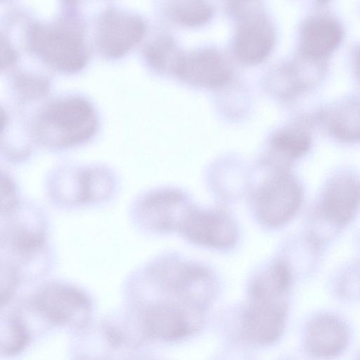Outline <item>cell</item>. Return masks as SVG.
Here are the masks:
<instances>
[{"instance_id": "6da1fadb", "label": "cell", "mask_w": 360, "mask_h": 360, "mask_svg": "<svg viewBox=\"0 0 360 360\" xmlns=\"http://www.w3.org/2000/svg\"><path fill=\"white\" fill-rule=\"evenodd\" d=\"M28 125L36 147L63 153L94 140L101 129V117L89 97L68 91L49 96L32 109Z\"/></svg>"}, {"instance_id": "7a4b0ae2", "label": "cell", "mask_w": 360, "mask_h": 360, "mask_svg": "<svg viewBox=\"0 0 360 360\" xmlns=\"http://www.w3.org/2000/svg\"><path fill=\"white\" fill-rule=\"evenodd\" d=\"M44 186L52 203L74 208L110 200L117 192L119 179L105 164L65 162L48 172Z\"/></svg>"}, {"instance_id": "3957f363", "label": "cell", "mask_w": 360, "mask_h": 360, "mask_svg": "<svg viewBox=\"0 0 360 360\" xmlns=\"http://www.w3.org/2000/svg\"><path fill=\"white\" fill-rule=\"evenodd\" d=\"M288 292L266 271L252 281L250 302L241 318L242 333L248 341L265 345L280 338L287 316Z\"/></svg>"}, {"instance_id": "277c9868", "label": "cell", "mask_w": 360, "mask_h": 360, "mask_svg": "<svg viewBox=\"0 0 360 360\" xmlns=\"http://www.w3.org/2000/svg\"><path fill=\"white\" fill-rule=\"evenodd\" d=\"M44 321L80 330L86 328L93 314V303L82 289L70 283L53 281L40 287L28 304Z\"/></svg>"}, {"instance_id": "5b68a950", "label": "cell", "mask_w": 360, "mask_h": 360, "mask_svg": "<svg viewBox=\"0 0 360 360\" xmlns=\"http://www.w3.org/2000/svg\"><path fill=\"white\" fill-rule=\"evenodd\" d=\"M194 209L188 197L173 188H155L138 195L131 202L130 216L146 229L181 232Z\"/></svg>"}, {"instance_id": "8992f818", "label": "cell", "mask_w": 360, "mask_h": 360, "mask_svg": "<svg viewBox=\"0 0 360 360\" xmlns=\"http://www.w3.org/2000/svg\"><path fill=\"white\" fill-rule=\"evenodd\" d=\"M1 218V248L6 253L27 260L41 252L45 243V217L37 205L21 198Z\"/></svg>"}, {"instance_id": "52a82bcc", "label": "cell", "mask_w": 360, "mask_h": 360, "mask_svg": "<svg viewBox=\"0 0 360 360\" xmlns=\"http://www.w3.org/2000/svg\"><path fill=\"white\" fill-rule=\"evenodd\" d=\"M202 309L186 304L159 301L136 307L135 312L146 338L172 341L197 330Z\"/></svg>"}, {"instance_id": "ba28073f", "label": "cell", "mask_w": 360, "mask_h": 360, "mask_svg": "<svg viewBox=\"0 0 360 360\" xmlns=\"http://www.w3.org/2000/svg\"><path fill=\"white\" fill-rule=\"evenodd\" d=\"M148 281L182 302L202 308L213 292L210 275L200 267L174 262H160L146 274Z\"/></svg>"}, {"instance_id": "9c48e42d", "label": "cell", "mask_w": 360, "mask_h": 360, "mask_svg": "<svg viewBox=\"0 0 360 360\" xmlns=\"http://www.w3.org/2000/svg\"><path fill=\"white\" fill-rule=\"evenodd\" d=\"M256 209L261 221L271 227L288 223L299 210L302 190L289 174L278 171L267 176L256 193Z\"/></svg>"}, {"instance_id": "30bf717a", "label": "cell", "mask_w": 360, "mask_h": 360, "mask_svg": "<svg viewBox=\"0 0 360 360\" xmlns=\"http://www.w3.org/2000/svg\"><path fill=\"white\" fill-rule=\"evenodd\" d=\"M33 49L51 69L64 75L83 70L88 57L79 36L63 27L38 26L32 32Z\"/></svg>"}, {"instance_id": "8fae6325", "label": "cell", "mask_w": 360, "mask_h": 360, "mask_svg": "<svg viewBox=\"0 0 360 360\" xmlns=\"http://www.w3.org/2000/svg\"><path fill=\"white\" fill-rule=\"evenodd\" d=\"M176 76L193 86L217 88L230 81L232 70L219 51L206 48L184 55Z\"/></svg>"}, {"instance_id": "7c38bea8", "label": "cell", "mask_w": 360, "mask_h": 360, "mask_svg": "<svg viewBox=\"0 0 360 360\" xmlns=\"http://www.w3.org/2000/svg\"><path fill=\"white\" fill-rule=\"evenodd\" d=\"M238 20L234 42L236 57L246 65L263 62L271 53L275 44V33L271 24L262 11Z\"/></svg>"}, {"instance_id": "4fadbf2b", "label": "cell", "mask_w": 360, "mask_h": 360, "mask_svg": "<svg viewBox=\"0 0 360 360\" xmlns=\"http://www.w3.org/2000/svg\"><path fill=\"white\" fill-rule=\"evenodd\" d=\"M1 158L18 165L29 160L36 147L30 132L28 112L8 103L1 105Z\"/></svg>"}, {"instance_id": "5bb4252c", "label": "cell", "mask_w": 360, "mask_h": 360, "mask_svg": "<svg viewBox=\"0 0 360 360\" xmlns=\"http://www.w3.org/2000/svg\"><path fill=\"white\" fill-rule=\"evenodd\" d=\"M349 331L338 316L323 313L309 323L304 335V347L311 356L330 358L342 353L347 347Z\"/></svg>"}, {"instance_id": "9a60e30c", "label": "cell", "mask_w": 360, "mask_h": 360, "mask_svg": "<svg viewBox=\"0 0 360 360\" xmlns=\"http://www.w3.org/2000/svg\"><path fill=\"white\" fill-rule=\"evenodd\" d=\"M181 232L195 243L217 248L231 247L237 239L235 224L220 211L194 210Z\"/></svg>"}, {"instance_id": "2e32d148", "label": "cell", "mask_w": 360, "mask_h": 360, "mask_svg": "<svg viewBox=\"0 0 360 360\" xmlns=\"http://www.w3.org/2000/svg\"><path fill=\"white\" fill-rule=\"evenodd\" d=\"M342 37V27L333 18L327 15L311 17L302 27L301 55L310 61L324 59L338 48Z\"/></svg>"}, {"instance_id": "e0dca14e", "label": "cell", "mask_w": 360, "mask_h": 360, "mask_svg": "<svg viewBox=\"0 0 360 360\" xmlns=\"http://www.w3.org/2000/svg\"><path fill=\"white\" fill-rule=\"evenodd\" d=\"M100 30L102 52L105 56L118 58L142 38L145 27L136 18L111 13L104 18Z\"/></svg>"}, {"instance_id": "ac0fdd59", "label": "cell", "mask_w": 360, "mask_h": 360, "mask_svg": "<svg viewBox=\"0 0 360 360\" xmlns=\"http://www.w3.org/2000/svg\"><path fill=\"white\" fill-rule=\"evenodd\" d=\"M360 204V185L351 177H340L328 188L322 211L326 220L336 226L349 223Z\"/></svg>"}, {"instance_id": "d6986e66", "label": "cell", "mask_w": 360, "mask_h": 360, "mask_svg": "<svg viewBox=\"0 0 360 360\" xmlns=\"http://www.w3.org/2000/svg\"><path fill=\"white\" fill-rule=\"evenodd\" d=\"M51 86L50 79L44 75L26 71L15 72L9 77L7 85L8 104L30 111L49 97Z\"/></svg>"}, {"instance_id": "ffe728a7", "label": "cell", "mask_w": 360, "mask_h": 360, "mask_svg": "<svg viewBox=\"0 0 360 360\" xmlns=\"http://www.w3.org/2000/svg\"><path fill=\"white\" fill-rule=\"evenodd\" d=\"M20 309L1 313V354L13 356L22 352L31 340V332Z\"/></svg>"}, {"instance_id": "44dd1931", "label": "cell", "mask_w": 360, "mask_h": 360, "mask_svg": "<svg viewBox=\"0 0 360 360\" xmlns=\"http://www.w3.org/2000/svg\"><path fill=\"white\" fill-rule=\"evenodd\" d=\"M184 54L169 37H162L146 50V60L151 70L161 75H176Z\"/></svg>"}, {"instance_id": "7402d4cb", "label": "cell", "mask_w": 360, "mask_h": 360, "mask_svg": "<svg viewBox=\"0 0 360 360\" xmlns=\"http://www.w3.org/2000/svg\"><path fill=\"white\" fill-rule=\"evenodd\" d=\"M167 11L174 22L188 27L202 26L212 16L207 0H169Z\"/></svg>"}, {"instance_id": "603a6c76", "label": "cell", "mask_w": 360, "mask_h": 360, "mask_svg": "<svg viewBox=\"0 0 360 360\" xmlns=\"http://www.w3.org/2000/svg\"><path fill=\"white\" fill-rule=\"evenodd\" d=\"M332 132L346 141L360 140V103H347L335 110L330 120Z\"/></svg>"}, {"instance_id": "cb8c5ba5", "label": "cell", "mask_w": 360, "mask_h": 360, "mask_svg": "<svg viewBox=\"0 0 360 360\" xmlns=\"http://www.w3.org/2000/svg\"><path fill=\"white\" fill-rule=\"evenodd\" d=\"M273 149L282 155L291 158L306 153L311 143L309 136L297 129H285L275 132L270 140Z\"/></svg>"}, {"instance_id": "d4e9b609", "label": "cell", "mask_w": 360, "mask_h": 360, "mask_svg": "<svg viewBox=\"0 0 360 360\" xmlns=\"http://www.w3.org/2000/svg\"><path fill=\"white\" fill-rule=\"evenodd\" d=\"M1 307L7 305L11 300L20 281L18 268L8 260L1 262Z\"/></svg>"}, {"instance_id": "484cf974", "label": "cell", "mask_w": 360, "mask_h": 360, "mask_svg": "<svg viewBox=\"0 0 360 360\" xmlns=\"http://www.w3.org/2000/svg\"><path fill=\"white\" fill-rule=\"evenodd\" d=\"M1 214H4L13 208L22 198L17 182L6 169H1Z\"/></svg>"}, {"instance_id": "4316f807", "label": "cell", "mask_w": 360, "mask_h": 360, "mask_svg": "<svg viewBox=\"0 0 360 360\" xmlns=\"http://www.w3.org/2000/svg\"><path fill=\"white\" fill-rule=\"evenodd\" d=\"M271 89L281 95H288L297 89V75L293 69L285 68L276 72L271 77Z\"/></svg>"}, {"instance_id": "83f0119b", "label": "cell", "mask_w": 360, "mask_h": 360, "mask_svg": "<svg viewBox=\"0 0 360 360\" xmlns=\"http://www.w3.org/2000/svg\"><path fill=\"white\" fill-rule=\"evenodd\" d=\"M229 11L238 20L262 11L259 0H227Z\"/></svg>"}, {"instance_id": "f1b7e54d", "label": "cell", "mask_w": 360, "mask_h": 360, "mask_svg": "<svg viewBox=\"0 0 360 360\" xmlns=\"http://www.w3.org/2000/svg\"><path fill=\"white\" fill-rule=\"evenodd\" d=\"M354 68L356 73L360 80V46L354 53Z\"/></svg>"}, {"instance_id": "f546056e", "label": "cell", "mask_w": 360, "mask_h": 360, "mask_svg": "<svg viewBox=\"0 0 360 360\" xmlns=\"http://www.w3.org/2000/svg\"><path fill=\"white\" fill-rule=\"evenodd\" d=\"M316 4L319 6H322L327 4L330 0H315Z\"/></svg>"}]
</instances>
